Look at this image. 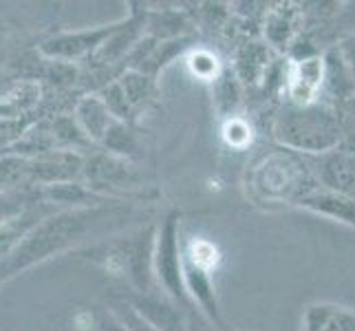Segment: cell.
I'll list each match as a JSON object with an SVG mask.
<instances>
[{"label":"cell","instance_id":"cell-3","mask_svg":"<svg viewBox=\"0 0 355 331\" xmlns=\"http://www.w3.org/2000/svg\"><path fill=\"white\" fill-rule=\"evenodd\" d=\"M150 259H153L150 241L144 239V235L104 245L100 256V261L104 263L108 272L128 276V280H132L139 289L148 287Z\"/></svg>","mask_w":355,"mask_h":331},{"label":"cell","instance_id":"cell-5","mask_svg":"<svg viewBox=\"0 0 355 331\" xmlns=\"http://www.w3.org/2000/svg\"><path fill=\"white\" fill-rule=\"evenodd\" d=\"M84 173V162L78 153L58 148L29 159V181L31 186L40 183L42 188L73 183Z\"/></svg>","mask_w":355,"mask_h":331},{"label":"cell","instance_id":"cell-12","mask_svg":"<svg viewBox=\"0 0 355 331\" xmlns=\"http://www.w3.org/2000/svg\"><path fill=\"white\" fill-rule=\"evenodd\" d=\"M307 331H355V314L334 307V305H313L304 314Z\"/></svg>","mask_w":355,"mask_h":331},{"label":"cell","instance_id":"cell-19","mask_svg":"<svg viewBox=\"0 0 355 331\" xmlns=\"http://www.w3.org/2000/svg\"><path fill=\"white\" fill-rule=\"evenodd\" d=\"M223 137H225V142L232 146V148L241 151V148H245V146L252 144V128H250V124L245 119L232 115L225 121V126H223Z\"/></svg>","mask_w":355,"mask_h":331},{"label":"cell","instance_id":"cell-18","mask_svg":"<svg viewBox=\"0 0 355 331\" xmlns=\"http://www.w3.org/2000/svg\"><path fill=\"white\" fill-rule=\"evenodd\" d=\"M29 199H31V194L27 190L0 194V230L27 212V210H24V203H27Z\"/></svg>","mask_w":355,"mask_h":331},{"label":"cell","instance_id":"cell-14","mask_svg":"<svg viewBox=\"0 0 355 331\" xmlns=\"http://www.w3.org/2000/svg\"><path fill=\"white\" fill-rule=\"evenodd\" d=\"M29 186V157L7 155L0 159V194L27 190Z\"/></svg>","mask_w":355,"mask_h":331},{"label":"cell","instance_id":"cell-24","mask_svg":"<svg viewBox=\"0 0 355 331\" xmlns=\"http://www.w3.org/2000/svg\"><path fill=\"white\" fill-rule=\"evenodd\" d=\"M121 321H124V325L130 329V331H159V329H155L150 323H146L144 318L137 314V312H126V316L121 318Z\"/></svg>","mask_w":355,"mask_h":331},{"label":"cell","instance_id":"cell-11","mask_svg":"<svg viewBox=\"0 0 355 331\" xmlns=\"http://www.w3.org/2000/svg\"><path fill=\"white\" fill-rule=\"evenodd\" d=\"M298 205L309 207V210H313L318 214L345 221L349 226H355V199L347 197V194H340V192L327 190L320 186L311 194H307L304 199H300Z\"/></svg>","mask_w":355,"mask_h":331},{"label":"cell","instance_id":"cell-16","mask_svg":"<svg viewBox=\"0 0 355 331\" xmlns=\"http://www.w3.org/2000/svg\"><path fill=\"white\" fill-rule=\"evenodd\" d=\"M121 93L126 95V102L130 104V108H137L139 104H144L153 93V80L148 76H144L141 71H130L124 78L117 80Z\"/></svg>","mask_w":355,"mask_h":331},{"label":"cell","instance_id":"cell-8","mask_svg":"<svg viewBox=\"0 0 355 331\" xmlns=\"http://www.w3.org/2000/svg\"><path fill=\"white\" fill-rule=\"evenodd\" d=\"M115 29H117V24L93 29V31L58 35V38H51L42 44V53L49 58H58V60H78L89 53H97L102 49V44L113 35Z\"/></svg>","mask_w":355,"mask_h":331},{"label":"cell","instance_id":"cell-9","mask_svg":"<svg viewBox=\"0 0 355 331\" xmlns=\"http://www.w3.org/2000/svg\"><path fill=\"white\" fill-rule=\"evenodd\" d=\"M84 175L89 179V190L95 194L102 190H119L135 186V170L115 157H95L84 168Z\"/></svg>","mask_w":355,"mask_h":331},{"label":"cell","instance_id":"cell-10","mask_svg":"<svg viewBox=\"0 0 355 331\" xmlns=\"http://www.w3.org/2000/svg\"><path fill=\"white\" fill-rule=\"evenodd\" d=\"M78 124L89 139L104 142L119 124L102 97H84L78 106Z\"/></svg>","mask_w":355,"mask_h":331},{"label":"cell","instance_id":"cell-17","mask_svg":"<svg viewBox=\"0 0 355 331\" xmlns=\"http://www.w3.org/2000/svg\"><path fill=\"white\" fill-rule=\"evenodd\" d=\"M188 67L192 71V76L203 80V82H216L218 78H221V65H218V58L210 51H194L188 58Z\"/></svg>","mask_w":355,"mask_h":331},{"label":"cell","instance_id":"cell-22","mask_svg":"<svg viewBox=\"0 0 355 331\" xmlns=\"http://www.w3.org/2000/svg\"><path fill=\"white\" fill-rule=\"evenodd\" d=\"M27 128V121L18 117H0V148L11 146L16 139H20Z\"/></svg>","mask_w":355,"mask_h":331},{"label":"cell","instance_id":"cell-4","mask_svg":"<svg viewBox=\"0 0 355 331\" xmlns=\"http://www.w3.org/2000/svg\"><path fill=\"white\" fill-rule=\"evenodd\" d=\"M155 265L159 272V280L164 283L166 291L175 298H186V278L179 261V243H177V214L168 217L162 226L155 250Z\"/></svg>","mask_w":355,"mask_h":331},{"label":"cell","instance_id":"cell-2","mask_svg":"<svg viewBox=\"0 0 355 331\" xmlns=\"http://www.w3.org/2000/svg\"><path fill=\"white\" fill-rule=\"evenodd\" d=\"M250 186L269 201H293L298 203L307 194L318 190L311 181L307 166L291 153H274L254 166Z\"/></svg>","mask_w":355,"mask_h":331},{"label":"cell","instance_id":"cell-25","mask_svg":"<svg viewBox=\"0 0 355 331\" xmlns=\"http://www.w3.org/2000/svg\"><path fill=\"white\" fill-rule=\"evenodd\" d=\"M338 53L342 56V60L347 62V67L351 69L353 78H355V33L351 35V38H347L345 42H342V46H340V51H338Z\"/></svg>","mask_w":355,"mask_h":331},{"label":"cell","instance_id":"cell-7","mask_svg":"<svg viewBox=\"0 0 355 331\" xmlns=\"http://www.w3.org/2000/svg\"><path fill=\"white\" fill-rule=\"evenodd\" d=\"M322 188L355 199V137H349L342 148L327 153L318 164Z\"/></svg>","mask_w":355,"mask_h":331},{"label":"cell","instance_id":"cell-1","mask_svg":"<svg viewBox=\"0 0 355 331\" xmlns=\"http://www.w3.org/2000/svg\"><path fill=\"white\" fill-rule=\"evenodd\" d=\"M274 135L291 151L327 155L342 142V126L327 106H296L289 102L274 121Z\"/></svg>","mask_w":355,"mask_h":331},{"label":"cell","instance_id":"cell-23","mask_svg":"<svg viewBox=\"0 0 355 331\" xmlns=\"http://www.w3.org/2000/svg\"><path fill=\"white\" fill-rule=\"evenodd\" d=\"M95 331H130L124 321L113 314H100V318H97L95 323Z\"/></svg>","mask_w":355,"mask_h":331},{"label":"cell","instance_id":"cell-6","mask_svg":"<svg viewBox=\"0 0 355 331\" xmlns=\"http://www.w3.org/2000/svg\"><path fill=\"white\" fill-rule=\"evenodd\" d=\"M327 78V65L324 58L309 56V58H298L289 65V71L285 76L287 93L291 104L296 106H309L315 104L318 91L322 89Z\"/></svg>","mask_w":355,"mask_h":331},{"label":"cell","instance_id":"cell-20","mask_svg":"<svg viewBox=\"0 0 355 331\" xmlns=\"http://www.w3.org/2000/svg\"><path fill=\"white\" fill-rule=\"evenodd\" d=\"M216 261H218V252L210 241L199 239L190 245V252H188L190 265H197V267L205 269V272H210V269L216 265Z\"/></svg>","mask_w":355,"mask_h":331},{"label":"cell","instance_id":"cell-13","mask_svg":"<svg viewBox=\"0 0 355 331\" xmlns=\"http://www.w3.org/2000/svg\"><path fill=\"white\" fill-rule=\"evenodd\" d=\"M298 24V11L291 7H278L267 16L265 22V35L274 46H287L296 33Z\"/></svg>","mask_w":355,"mask_h":331},{"label":"cell","instance_id":"cell-21","mask_svg":"<svg viewBox=\"0 0 355 331\" xmlns=\"http://www.w3.org/2000/svg\"><path fill=\"white\" fill-rule=\"evenodd\" d=\"M236 102H239L236 78H232L230 73H221V78L216 80V104H218V108H234Z\"/></svg>","mask_w":355,"mask_h":331},{"label":"cell","instance_id":"cell-15","mask_svg":"<svg viewBox=\"0 0 355 331\" xmlns=\"http://www.w3.org/2000/svg\"><path fill=\"white\" fill-rule=\"evenodd\" d=\"M267 49L263 44H248V46H243L241 49V53L236 58V71H239V76L245 80V82H256L259 80L261 73L267 69Z\"/></svg>","mask_w":355,"mask_h":331}]
</instances>
